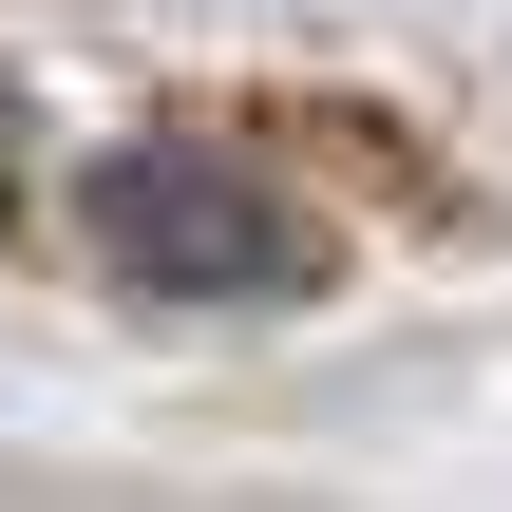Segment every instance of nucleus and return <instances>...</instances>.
<instances>
[{
	"instance_id": "nucleus-1",
	"label": "nucleus",
	"mask_w": 512,
	"mask_h": 512,
	"mask_svg": "<svg viewBox=\"0 0 512 512\" xmlns=\"http://www.w3.org/2000/svg\"><path fill=\"white\" fill-rule=\"evenodd\" d=\"M76 247L133 285V304H304L323 285V209L266 190L247 152H190V133H133L76 171Z\"/></svg>"
}]
</instances>
